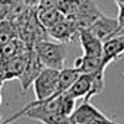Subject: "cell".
Segmentation results:
<instances>
[{"label":"cell","instance_id":"3","mask_svg":"<svg viewBox=\"0 0 124 124\" xmlns=\"http://www.w3.org/2000/svg\"><path fill=\"white\" fill-rule=\"evenodd\" d=\"M28 51L29 48L19 55H15L6 61H0V79L3 82L19 79L22 76L25 66H26V60H28Z\"/></svg>","mask_w":124,"mask_h":124},{"label":"cell","instance_id":"21","mask_svg":"<svg viewBox=\"0 0 124 124\" xmlns=\"http://www.w3.org/2000/svg\"><path fill=\"white\" fill-rule=\"evenodd\" d=\"M9 15V5H8V0H0V21L8 19Z\"/></svg>","mask_w":124,"mask_h":124},{"label":"cell","instance_id":"11","mask_svg":"<svg viewBox=\"0 0 124 124\" xmlns=\"http://www.w3.org/2000/svg\"><path fill=\"white\" fill-rule=\"evenodd\" d=\"M73 67L79 73H86V75H93L98 72H105V67L102 64V57H95V55H85L76 58Z\"/></svg>","mask_w":124,"mask_h":124},{"label":"cell","instance_id":"2","mask_svg":"<svg viewBox=\"0 0 124 124\" xmlns=\"http://www.w3.org/2000/svg\"><path fill=\"white\" fill-rule=\"evenodd\" d=\"M58 73L60 70L51 69V67H44L41 70V73L37 76V79L32 83V88L35 92V101H44L51 96H55Z\"/></svg>","mask_w":124,"mask_h":124},{"label":"cell","instance_id":"5","mask_svg":"<svg viewBox=\"0 0 124 124\" xmlns=\"http://www.w3.org/2000/svg\"><path fill=\"white\" fill-rule=\"evenodd\" d=\"M42 69H44V64L41 63L39 57L37 55V53H35L34 47H32V48H29L25 70H23L22 76L18 79V80L21 82V86H22V91H23V92H26V91L32 86L34 80L37 79V76L41 73V70H42Z\"/></svg>","mask_w":124,"mask_h":124},{"label":"cell","instance_id":"1","mask_svg":"<svg viewBox=\"0 0 124 124\" xmlns=\"http://www.w3.org/2000/svg\"><path fill=\"white\" fill-rule=\"evenodd\" d=\"M34 50L44 67H51L57 70L64 67V60L67 55V45L64 42H53L42 39L34 44Z\"/></svg>","mask_w":124,"mask_h":124},{"label":"cell","instance_id":"4","mask_svg":"<svg viewBox=\"0 0 124 124\" xmlns=\"http://www.w3.org/2000/svg\"><path fill=\"white\" fill-rule=\"evenodd\" d=\"M104 13L98 9L96 3L93 0H82V5H80V9L79 12L69 18L75 22V25L78 26V29H85V28H89L99 16H102Z\"/></svg>","mask_w":124,"mask_h":124},{"label":"cell","instance_id":"23","mask_svg":"<svg viewBox=\"0 0 124 124\" xmlns=\"http://www.w3.org/2000/svg\"><path fill=\"white\" fill-rule=\"evenodd\" d=\"M86 124H117V123H114L108 117H99V118H93V120L88 121Z\"/></svg>","mask_w":124,"mask_h":124},{"label":"cell","instance_id":"12","mask_svg":"<svg viewBox=\"0 0 124 124\" xmlns=\"http://www.w3.org/2000/svg\"><path fill=\"white\" fill-rule=\"evenodd\" d=\"M99 117H105V114H102L98 108L89 104V101H85L72 112V120L75 121V124H86L88 121L93 118H99Z\"/></svg>","mask_w":124,"mask_h":124},{"label":"cell","instance_id":"15","mask_svg":"<svg viewBox=\"0 0 124 124\" xmlns=\"http://www.w3.org/2000/svg\"><path fill=\"white\" fill-rule=\"evenodd\" d=\"M37 16H38V21L42 23V26L45 29L51 28L53 25H55L57 22H60L61 19L66 18L57 8H51V9H37Z\"/></svg>","mask_w":124,"mask_h":124},{"label":"cell","instance_id":"7","mask_svg":"<svg viewBox=\"0 0 124 124\" xmlns=\"http://www.w3.org/2000/svg\"><path fill=\"white\" fill-rule=\"evenodd\" d=\"M47 34L53 39H55L58 42L67 44V42H70L73 39V37L76 34H79V29H78V26L75 25V22L72 19L64 18V19H61L60 22H57L55 25H53L51 28H48Z\"/></svg>","mask_w":124,"mask_h":124},{"label":"cell","instance_id":"8","mask_svg":"<svg viewBox=\"0 0 124 124\" xmlns=\"http://www.w3.org/2000/svg\"><path fill=\"white\" fill-rule=\"evenodd\" d=\"M124 54V32L117 34L111 37L109 39L104 41V50H102V64L107 67L109 63H112L114 60L121 57Z\"/></svg>","mask_w":124,"mask_h":124},{"label":"cell","instance_id":"22","mask_svg":"<svg viewBox=\"0 0 124 124\" xmlns=\"http://www.w3.org/2000/svg\"><path fill=\"white\" fill-rule=\"evenodd\" d=\"M117 21H118L120 31H123L124 29V5H118V18H117Z\"/></svg>","mask_w":124,"mask_h":124},{"label":"cell","instance_id":"19","mask_svg":"<svg viewBox=\"0 0 124 124\" xmlns=\"http://www.w3.org/2000/svg\"><path fill=\"white\" fill-rule=\"evenodd\" d=\"M76 108V99L69 96L67 93L61 95V112L66 115H72V112Z\"/></svg>","mask_w":124,"mask_h":124},{"label":"cell","instance_id":"24","mask_svg":"<svg viewBox=\"0 0 124 124\" xmlns=\"http://www.w3.org/2000/svg\"><path fill=\"white\" fill-rule=\"evenodd\" d=\"M25 3L28 6H31V8H37L38 3H39V0H25Z\"/></svg>","mask_w":124,"mask_h":124},{"label":"cell","instance_id":"9","mask_svg":"<svg viewBox=\"0 0 124 124\" xmlns=\"http://www.w3.org/2000/svg\"><path fill=\"white\" fill-rule=\"evenodd\" d=\"M92 85H93V75L80 73L79 78L73 82V85H72L64 93H67L69 96H72V98H75V99L83 98L85 101H89V99H91Z\"/></svg>","mask_w":124,"mask_h":124},{"label":"cell","instance_id":"10","mask_svg":"<svg viewBox=\"0 0 124 124\" xmlns=\"http://www.w3.org/2000/svg\"><path fill=\"white\" fill-rule=\"evenodd\" d=\"M79 41L80 47L85 55H95V57H102V50H104V42L98 39L88 28L79 31Z\"/></svg>","mask_w":124,"mask_h":124},{"label":"cell","instance_id":"14","mask_svg":"<svg viewBox=\"0 0 124 124\" xmlns=\"http://www.w3.org/2000/svg\"><path fill=\"white\" fill-rule=\"evenodd\" d=\"M79 72L75 67H63L60 69L58 73V83H57V91H55V96L63 95L72 85L73 82L79 78Z\"/></svg>","mask_w":124,"mask_h":124},{"label":"cell","instance_id":"27","mask_svg":"<svg viewBox=\"0 0 124 124\" xmlns=\"http://www.w3.org/2000/svg\"><path fill=\"white\" fill-rule=\"evenodd\" d=\"M2 124H10V123H5V121H3V123H2Z\"/></svg>","mask_w":124,"mask_h":124},{"label":"cell","instance_id":"6","mask_svg":"<svg viewBox=\"0 0 124 124\" xmlns=\"http://www.w3.org/2000/svg\"><path fill=\"white\" fill-rule=\"evenodd\" d=\"M98 39H101L102 42L109 39L111 37L117 35L120 32V28H118V21L115 18H108L105 15L99 16L89 28H88Z\"/></svg>","mask_w":124,"mask_h":124},{"label":"cell","instance_id":"28","mask_svg":"<svg viewBox=\"0 0 124 124\" xmlns=\"http://www.w3.org/2000/svg\"><path fill=\"white\" fill-rule=\"evenodd\" d=\"M117 124H118V123H117Z\"/></svg>","mask_w":124,"mask_h":124},{"label":"cell","instance_id":"17","mask_svg":"<svg viewBox=\"0 0 124 124\" xmlns=\"http://www.w3.org/2000/svg\"><path fill=\"white\" fill-rule=\"evenodd\" d=\"M80 5H82V0H58L57 9L66 18H72L79 12Z\"/></svg>","mask_w":124,"mask_h":124},{"label":"cell","instance_id":"13","mask_svg":"<svg viewBox=\"0 0 124 124\" xmlns=\"http://www.w3.org/2000/svg\"><path fill=\"white\" fill-rule=\"evenodd\" d=\"M29 47L18 37V38H13L10 39L9 42H6L5 45L0 47V61H6L15 55H19L22 53H25Z\"/></svg>","mask_w":124,"mask_h":124},{"label":"cell","instance_id":"20","mask_svg":"<svg viewBox=\"0 0 124 124\" xmlns=\"http://www.w3.org/2000/svg\"><path fill=\"white\" fill-rule=\"evenodd\" d=\"M57 3H58V0H39L37 9H51V8H57Z\"/></svg>","mask_w":124,"mask_h":124},{"label":"cell","instance_id":"25","mask_svg":"<svg viewBox=\"0 0 124 124\" xmlns=\"http://www.w3.org/2000/svg\"><path fill=\"white\" fill-rule=\"evenodd\" d=\"M117 5H124V0H115Z\"/></svg>","mask_w":124,"mask_h":124},{"label":"cell","instance_id":"26","mask_svg":"<svg viewBox=\"0 0 124 124\" xmlns=\"http://www.w3.org/2000/svg\"><path fill=\"white\" fill-rule=\"evenodd\" d=\"M2 86H3V80L0 79V91H2Z\"/></svg>","mask_w":124,"mask_h":124},{"label":"cell","instance_id":"18","mask_svg":"<svg viewBox=\"0 0 124 124\" xmlns=\"http://www.w3.org/2000/svg\"><path fill=\"white\" fill-rule=\"evenodd\" d=\"M37 121H39L41 124H75V121L72 120V115H66L63 112H53V114L39 117Z\"/></svg>","mask_w":124,"mask_h":124},{"label":"cell","instance_id":"16","mask_svg":"<svg viewBox=\"0 0 124 124\" xmlns=\"http://www.w3.org/2000/svg\"><path fill=\"white\" fill-rule=\"evenodd\" d=\"M18 28L16 25L9 21V19H3L0 21V47L5 45L6 42H9L13 38H18Z\"/></svg>","mask_w":124,"mask_h":124}]
</instances>
